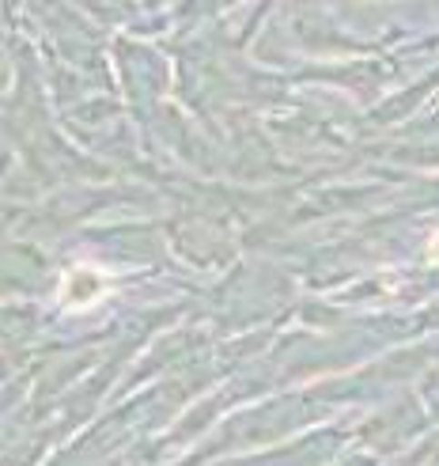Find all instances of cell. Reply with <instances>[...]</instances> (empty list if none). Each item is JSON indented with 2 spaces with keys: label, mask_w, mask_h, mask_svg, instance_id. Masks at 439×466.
<instances>
[{
  "label": "cell",
  "mask_w": 439,
  "mask_h": 466,
  "mask_svg": "<svg viewBox=\"0 0 439 466\" xmlns=\"http://www.w3.org/2000/svg\"><path fill=\"white\" fill-rule=\"evenodd\" d=\"M103 292H106V273L95 266H76V269H68L61 281V304L80 311V308L95 304Z\"/></svg>",
  "instance_id": "6da1fadb"
},
{
  "label": "cell",
  "mask_w": 439,
  "mask_h": 466,
  "mask_svg": "<svg viewBox=\"0 0 439 466\" xmlns=\"http://www.w3.org/2000/svg\"><path fill=\"white\" fill-rule=\"evenodd\" d=\"M428 262H439V231L428 239Z\"/></svg>",
  "instance_id": "7a4b0ae2"
}]
</instances>
